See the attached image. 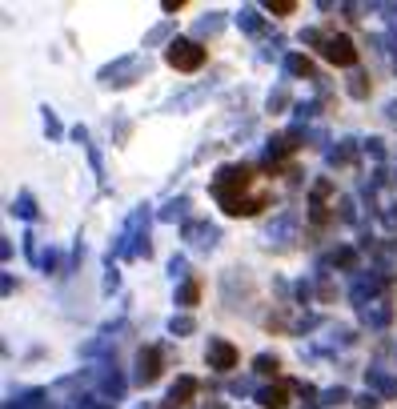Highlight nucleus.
Masks as SVG:
<instances>
[{
    "mask_svg": "<svg viewBox=\"0 0 397 409\" xmlns=\"http://www.w3.org/2000/svg\"><path fill=\"white\" fill-rule=\"evenodd\" d=\"M165 61H169L173 68H181V72H193V68L205 65V49L193 45V40H173L169 52H165Z\"/></svg>",
    "mask_w": 397,
    "mask_h": 409,
    "instance_id": "obj_3",
    "label": "nucleus"
},
{
    "mask_svg": "<svg viewBox=\"0 0 397 409\" xmlns=\"http://www.w3.org/2000/svg\"><path fill=\"white\" fill-rule=\"evenodd\" d=\"M285 397H289V385H277V389L261 393V406L265 409H285Z\"/></svg>",
    "mask_w": 397,
    "mask_h": 409,
    "instance_id": "obj_4",
    "label": "nucleus"
},
{
    "mask_svg": "<svg viewBox=\"0 0 397 409\" xmlns=\"http://www.w3.org/2000/svg\"><path fill=\"white\" fill-rule=\"evenodd\" d=\"M317 52L329 61V65H337V68L357 65V45H353L345 33H321L317 36Z\"/></svg>",
    "mask_w": 397,
    "mask_h": 409,
    "instance_id": "obj_2",
    "label": "nucleus"
},
{
    "mask_svg": "<svg viewBox=\"0 0 397 409\" xmlns=\"http://www.w3.org/2000/svg\"><path fill=\"white\" fill-rule=\"evenodd\" d=\"M213 361H217L221 369H229V365L237 361V353H233V349H229V345H225V341H217V345H213Z\"/></svg>",
    "mask_w": 397,
    "mask_h": 409,
    "instance_id": "obj_5",
    "label": "nucleus"
},
{
    "mask_svg": "<svg viewBox=\"0 0 397 409\" xmlns=\"http://www.w3.org/2000/svg\"><path fill=\"white\" fill-rule=\"evenodd\" d=\"M269 13H277V17H293L297 4H293V0H269Z\"/></svg>",
    "mask_w": 397,
    "mask_h": 409,
    "instance_id": "obj_6",
    "label": "nucleus"
},
{
    "mask_svg": "<svg viewBox=\"0 0 397 409\" xmlns=\"http://www.w3.org/2000/svg\"><path fill=\"white\" fill-rule=\"evenodd\" d=\"M213 189H217V201L225 205V213L233 217H253L269 205V189L257 185V177L249 169H221Z\"/></svg>",
    "mask_w": 397,
    "mask_h": 409,
    "instance_id": "obj_1",
    "label": "nucleus"
}]
</instances>
